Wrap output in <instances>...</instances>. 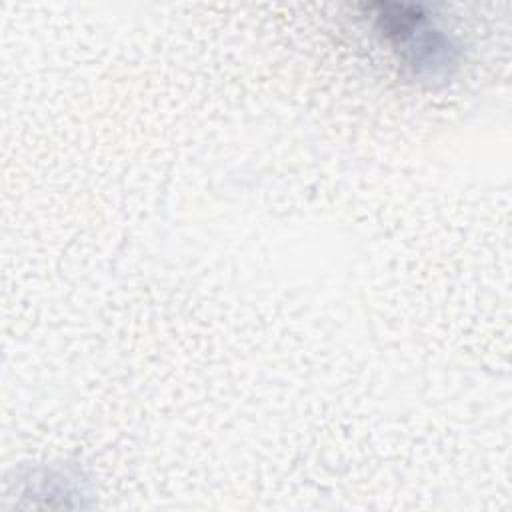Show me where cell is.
Wrapping results in <instances>:
<instances>
[{
	"label": "cell",
	"mask_w": 512,
	"mask_h": 512,
	"mask_svg": "<svg viewBox=\"0 0 512 512\" xmlns=\"http://www.w3.org/2000/svg\"><path fill=\"white\" fill-rule=\"evenodd\" d=\"M376 26L402 50L408 66L416 74L436 76L454 64L456 46L452 40L430 22L428 14L418 6L378 4Z\"/></svg>",
	"instance_id": "cell-1"
}]
</instances>
